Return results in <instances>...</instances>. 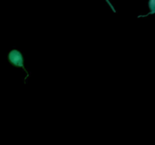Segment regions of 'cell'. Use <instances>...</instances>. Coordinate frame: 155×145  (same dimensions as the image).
Instances as JSON below:
<instances>
[{
    "instance_id": "6da1fadb",
    "label": "cell",
    "mask_w": 155,
    "mask_h": 145,
    "mask_svg": "<svg viewBox=\"0 0 155 145\" xmlns=\"http://www.w3.org/2000/svg\"><path fill=\"white\" fill-rule=\"evenodd\" d=\"M7 59L8 61V63L11 65H12L15 67L21 68V69H22L24 71L26 76L24 77V84H26V81H27V79H30L31 73L28 70H27L25 66H24V54L20 50L17 49V48H12L8 53Z\"/></svg>"
}]
</instances>
